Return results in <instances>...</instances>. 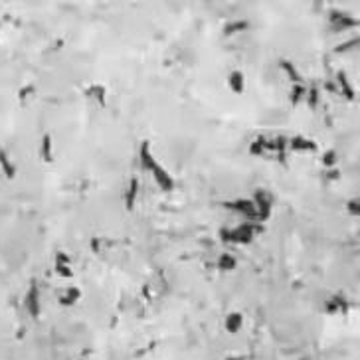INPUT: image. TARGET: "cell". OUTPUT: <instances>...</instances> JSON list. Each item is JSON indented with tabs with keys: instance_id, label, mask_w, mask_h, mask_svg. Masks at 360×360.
<instances>
[{
	"instance_id": "ffe728a7",
	"label": "cell",
	"mask_w": 360,
	"mask_h": 360,
	"mask_svg": "<svg viewBox=\"0 0 360 360\" xmlns=\"http://www.w3.org/2000/svg\"><path fill=\"white\" fill-rule=\"evenodd\" d=\"M235 265H237V262H235V258L229 256V254H222V256L218 258V269H220V271H233Z\"/></svg>"
},
{
	"instance_id": "52a82bcc",
	"label": "cell",
	"mask_w": 360,
	"mask_h": 360,
	"mask_svg": "<svg viewBox=\"0 0 360 360\" xmlns=\"http://www.w3.org/2000/svg\"><path fill=\"white\" fill-rule=\"evenodd\" d=\"M139 188H141V182H139V176H133L129 180V186L127 190L123 192V202H125V208L131 212L137 204V198H139Z\"/></svg>"
},
{
	"instance_id": "9a60e30c",
	"label": "cell",
	"mask_w": 360,
	"mask_h": 360,
	"mask_svg": "<svg viewBox=\"0 0 360 360\" xmlns=\"http://www.w3.org/2000/svg\"><path fill=\"white\" fill-rule=\"evenodd\" d=\"M0 168H2V172L8 180H12L16 176V166H14V163H12V159L8 157L6 151H0Z\"/></svg>"
},
{
	"instance_id": "ba28073f",
	"label": "cell",
	"mask_w": 360,
	"mask_h": 360,
	"mask_svg": "<svg viewBox=\"0 0 360 360\" xmlns=\"http://www.w3.org/2000/svg\"><path fill=\"white\" fill-rule=\"evenodd\" d=\"M287 143H289V149L297 151V153H313V151H317V143L313 139L303 137V135H297V137H293Z\"/></svg>"
},
{
	"instance_id": "d6986e66",
	"label": "cell",
	"mask_w": 360,
	"mask_h": 360,
	"mask_svg": "<svg viewBox=\"0 0 360 360\" xmlns=\"http://www.w3.org/2000/svg\"><path fill=\"white\" fill-rule=\"evenodd\" d=\"M248 28H250V22H246V20H235V22H228L224 26V34L226 36H231V34H237V32H244Z\"/></svg>"
},
{
	"instance_id": "9c48e42d",
	"label": "cell",
	"mask_w": 360,
	"mask_h": 360,
	"mask_svg": "<svg viewBox=\"0 0 360 360\" xmlns=\"http://www.w3.org/2000/svg\"><path fill=\"white\" fill-rule=\"evenodd\" d=\"M54 269H56V273H58L60 277H65V279H71V277H73L71 260H69L67 254H64V252H60V254L56 256V265H54Z\"/></svg>"
},
{
	"instance_id": "484cf974",
	"label": "cell",
	"mask_w": 360,
	"mask_h": 360,
	"mask_svg": "<svg viewBox=\"0 0 360 360\" xmlns=\"http://www.w3.org/2000/svg\"><path fill=\"white\" fill-rule=\"evenodd\" d=\"M356 44H358V40H356V38H352V40H350V42H346V44H342V46H338V50H336V52H344V48H354V46H356Z\"/></svg>"
},
{
	"instance_id": "44dd1931",
	"label": "cell",
	"mask_w": 360,
	"mask_h": 360,
	"mask_svg": "<svg viewBox=\"0 0 360 360\" xmlns=\"http://www.w3.org/2000/svg\"><path fill=\"white\" fill-rule=\"evenodd\" d=\"M305 95H307V87H305L303 83H295V85L291 87V103H293V105H297Z\"/></svg>"
},
{
	"instance_id": "277c9868",
	"label": "cell",
	"mask_w": 360,
	"mask_h": 360,
	"mask_svg": "<svg viewBox=\"0 0 360 360\" xmlns=\"http://www.w3.org/2000/svg\"><path fill=\"white\" fill-rule=\"evenodd\" d=\"M254 204H256V210H258V220L260 222H265L269 216H271V196L263 190H258L256 196H254Z\"/></svg>"
},
{
	"instance_id": "603a6c76",
	"label": "cell",
	"mask_w": 360,
	"mask_h": 360,
	"mask_svg": "<svg viewBox=\"0 0 360 360\" xmlns=\"http://www.w3.org/2000/svg\"><path fill=\"white\" fill-rule=\"evenodd\" d=\"M321 163H323V166H332L334 163H336V151L334 149H330V151H327L325 155H323V159H321Z\"/></svg>"
},
{
	"instance_id": "7a4b0ae2",
	"label": "cell",
	"mask_w": 360,
	"mask_h": 360,
	"mask_svg": "<svg viewBox=\"0 0 360 360\" xmlns=\"http://www.w3.org/2000/svg\"><path fill=\"white\" fill-rule=\"evenodd\" d=\"M224 206H226L228 210H231V212L239 214V216H244V218L252 220V222H260V220H258L256 204H254V200H250V198H237V200L226 202Z\"/></svg>"
},
{
	"instance_id": "3957f363",
	"label": "cell",
	"mask_w": 360,
	"mask_h": 360,
	"mask_svg": "<svg viewBox=\"0 0 360 360\" xmlns=\"http://www.w3.org/2000/svg\"><path fill=\"white\" fill-rule=\"evenodd\" d=\"M24 307H26V311H28L34 319L40 317V287H38L36 281H32L30 287H28V291H26Z\"/></svg>"
},
{
	"instance_id": "2e32d148",
	"label": "cell",
	"mask_w": 360,
	"mask_h": 360,
	"mask_svg": "<svg viewBox=\"0 0 360 360\" xmlns=\"http://www.w3.org/2000/svg\"><path fill=\"white\" fill-rule=\"evenodd\" d=\"M279 67L287 73V77L293 81V85H295V83H303V77H301V73H299V69H297V65H295L293 62L281 60V62H279Z\"/></svg>"
},
{
	"instance_id": "30bf717a",
	"label": "cell",
	"mask_w": 360,
	"mask_h": 360,
	"mask_svg": "<svg viewBox=\"0 0 360 360\" xmlns=\"http://www.w3.org/2000/svg\"><path fill=\"white\" fill-rule=\"evenodd\" d=\"M330 24H332V28L338 32V30H344V28H352V26H356V20L354 18H350L348 14H344V12H336V10H332L330 12Z\"/></svg>"
},
{
	"instance_id": "5b68a950",
	"label": "cell",
	"mask_w": 360,
	"mask_h": 360,
	"mask_svg": "<svg viewBox=\"0 0 360 360\" xmlns=\"http://www.w3.org/2000/svg\"><path fill=\"white\" fill-rule=\"evenodd\" d=\"M151 174H153V178H155V182H157V186L161 190H164V192H172L174 190V178L161 163L151 170Z\"/></svg>"
},
{
	"instance_id": "e0dca14e",
	"label": "cell",
	"mask_w": 360,
	"mask_h": 360,
	"mask_svg": "<svg viewBox=\"0 0 360 360\" xmlns=\"http://www.w3.org/2000/svg\"><path fill=\"white\" fill-rule=\"evenodd\" d=\"M265 151H271V141H267V139H263V137H258V139L250 145V155H254V157H260V155H263Z\"/></svg>"
},
{
	"instance_id": "8fae6325",
	"label": "cell",
	"mask_w": 360,
	"mask_h": 360,
	"mask_svg": "<svg viewBox=\"0 0 360 360\" xmlns=\"http://www.w3.org/2000/svg\"><path fill=\"white\" fill-rule=\"evenodd\" d=\"M242 327H244V315L237 313V311L229 313V315L226 317V321H224V328H226L229 334H237L239 330H242Z\"/></svg>"
},
{
	"instance_id": "8992f818",
	"label": "cell",
	"mask_w": 360,
	"mask_h": 360,
	"mask_svg": "<svg viewBox=\"0 0 360 360\" xmlns=\"http://www.w3.org/2000/svg\"><path fill=\"white\" fill-rule=\"evenodd\" d=\"M139 163H141L143 170H147V172H151V170L159 164L155 153L151 151V143H149V141H143V143H141V149H139Z\"/></svg>"
},
{
	"instance_id": "4316f807",
	"label": "cell",
	"mask_w": 360,
	"mask_h": 360,
	"mask_svg": "<svg viewBox=\"0 0 360 360\" xmlns=\"http://www.w3.org/2000/svg\"><path fill=\"white\" fill-rule=\"evenodd\" d=\"M224 360H239V358H224Z\"/></svg>"
},
{
	"instance_id": "d4e9b609",
	"label": "cell",
	"mask_w": 360,
	"mask_h": 360,
	"mask_svg": "<svg viewBox=\"0 0 360 360\" xmlns=\"http://www.w3.org/2000/svg\"><path fill=\"white\" fill-rule=\"evenodd\" d=\"M358 206H360V204H358L356 198H352V200L346 202V210H348L352 216H358V214H360V208H358Z\"/></svg>"
},
{
	"instance_id": "5bb4252c",
	"label": "cell",
	"mask_w": 360,
	"mask_h": 360,
	"mask_svg": "<svg viewBox=\"0 0 360 360\" xmlns=\"http://www.w3.org/2000/svg\"><path fill=\"white\" fill-rule=\"evenodd\" d=\"M40 157L44 163H52L54 161V141L52 135H44L40 141Z\"/></svg>"
},
{
	"instance_id": "4fadbf2b",
	"label": "cell",
	"mask_w": 360,
	"mask_h": 360,
	"mask_svg": "<svg viewBox=\"0 0 360 360\" xmlns=\"http://www.w3.org/2000/svg\"><path fill=\"white\" fill-rule=\"evenodd\" d=\"M336 83H338L342 95H344L348 101H352V99L356 97V91H354V87H352V83H350V79H348V75H346L344 71H336Z\"/></svg>"
},
{
	"instance_id": "7402d4cb",
	"label": "cell",
	"mask_w": 360,
	"mask_h": 360,
	"mask_svg": "<svg viewBox=\"0 0 360 360\" xmlns=\"http://www.w3.org/2000/svg\"><path fill=\"white\" fill-rule=\"evenodd\" d=\"M325 309H327L328 313H336V311H342V309H346V301H344V299H340V297H334V299L327 301Z\"/></svg>"
},
{
	"instance_id": "cb8c5ba5",
	"label": "cell",
	"mask_w": 360,
	"mask_h": 360,
	"mask_svg": "<svg viewBox=\"0 0 360 360\" xmlns=\"http://www.w3.org/2000/svg\"><path fill=\"white\" fill-rule=\"evenodd\" d=\"M307 101H309L311 107H317L319 105V89L317 87H313V89L307 91Z\"/></svg>"
},
{
	"instance_id": "7c38bea8",
	"label": "cell",
	"mask_w": 360,
	"mask_h": 360,
	"mask_svg": "<svg viewBox=\"0 0 360 360\" xmlns=\"http://www.w3.org/2000/svg\"><path fill=\"white\" fill-rule=\"evenodd\" d=\"M228 85H229V89L233 91V93H244L246 91V75L239 71V69H233V71H229V75H228Z\"/></svg>"
},
{
	"instance_id": "6da1fadb",
	"label": "cell",
	"mask_w": 360,
	"mask_h": 360,
	"mask_svg": "<svg viewBox=\"0 0 360 360\" xmlns=\"http://www.w3.org/2000/svg\"><path fill=\"white\" fill-rule=\"evenodd\" d=\"M260 231H262V228L256 222H248V224H242V226H237L233 229H224L222 231V237H224V242L250 244Z\"/></svg>"
},
{
	"instance_id": "ac0fdd59",
	"label": "cell",
	"mask_w": 360,
	"mask_h": 360,
	"mask_svg": "<svg viewBox=\"0 0 360 360\" xmlns=\"http://www.w3.org/2000/svg\"><path fill=\"white\" fill-rule=\"evenodd\" d=\"M79 297H81V291L77 287H69L64 295H60V303L64 307H71V305H75L79 301Z\"/></svg>"
}]
</instances>
